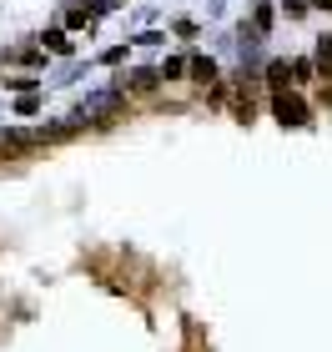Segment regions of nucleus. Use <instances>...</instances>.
Wrapping results in <instances>:
<instances>
[{
	"label": "nucleus",
	"mask_w": 332,
	"mask_h": 352,
	"mask_svg": "<svg viewBox=\"0 0 332 352\" xmlns=\"http://www.w3.org/2000/svg\"><path fill=\"white\" fill-rule=\"evenodd\" d=\"M312 6H322V10H327V6H332V0H312Z\"/></svg>",
	"instance_id": "nucleus-6"
},
{
	"label": "nucleus",
	"mask_w": 332,
	"mask_h": 352,
	"mask_svg": "<svg viewBox=\"0 0 332 352\" xmlns=\"http://www.w3.org/2000/svg\"><path fill=\"white\" fill-rule=\"evenodd\" d=\"M272 111H277L282 126H307V106L297 101L292 91H277V96H272Z\"/></svg>",
	"instance_id": "nucleus-1"
},
{
	"label": "nucleus",
	"mask_w": 332,
	"mask_h": 352,
	"mask_svg": "<svg viewBox=\"0 0 332 352\" xmlns=\"http://www.w3.org/2000/svg\"><path fill=\"white\" fill-rule=\"evenodd\" d=\"M267 86H272V91L287 86V66H282V60H272V66H267Z\"/></svg>",
	"instance_id": "nucleus-2"
},
{
	"label": "nucleus",
	"mask_w": 332,
	"mask_h": 352,
	"mask_svg": "<svg viewBox=\"0 0 332 352\" xmlns=\"http://www.w3.org/2000/svg\"><path fill=\"white\" fill-rule=\"evenodd\" d=\"M192 76H197L201 86H212L217 81V66H212V60H192Z\"/></svg>",
	"instance_id": "nucleus-3"
},
{
	"label": "nucleus",
	"mask_w": 332,
	"mask_h": 352,
	"mask_svg": "<svg viewBox=\"0 0 332 352\" xmlns=\"http://www.w3.org/2000/svg\"><path fill=\"white\" fill-rule=\"evenodd\" d=\"M318 66H322V76H332V41L318 45Z\"/></svg>",
	"instance_id": "nucleus-4"
},
{
	"label": "nucleus",
	"mask_w": 332,
	"mask_h": 352,
	"mask_svg": "<svg viewBox=\"0 0 332 352\" xmlns=\"http://www.w3.org/2000/svg\"><path fill=\"white\" fill-rule=\"evenodd\" d=\"M45 41H51V51H60V56H66V51H71V41H66V36H60V30H51V36H45Z\"/></svg>",
	"instance_id": "nucleus-5"
}]
</instances>
